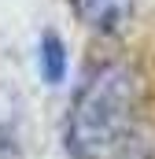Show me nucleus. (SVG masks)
<instances>
[{
    "mask_svg": "<svg viewBox=\"0 0 155 159\" xmlns=\"http://www.w3.org/2000/svg\"><path fill=\"white\" fill-rule=\"evenodd\" d=\"M137 81L129 67L104 63L78 89L67 119L70 159H133L137 148Z\"/></svg>",
    "mask_w": 155,
    "mask_h": 159,
    "instance_id": "f257e3e1",
    "label": "nucleus"
},
{
    "mask_svg": "<svg viewBox=\"0 0 155 159\" xmlns=\"http://www.w3.org/2000/svg\"><path fill=\"white\" fill-rule=\"evenodd\" d=\"M74 11L100 34H122L133 19V0H74Z\"/></svg>",
    "mask_w": 155,
    "mask_h": 159,
    "instance_id": "f03ea898",
    "label": "nucleus"
},
{
    "mask_svg": "<svg viewBox=\"0 0 155 159\" xmlns=\"http://www.w3.org/2000/svg\"><path fill=\"white\" fill-rule=\"evenodd\" d=\"M41 78L48 85H59L67 78V44L59 41V34L41 37Z\"/></svg>",
    "mask_w": 155,
    "mask_h": 159,
    "instance_id": "7ed1b4c3",
    "label": "nucleus"
}]
</instances>
